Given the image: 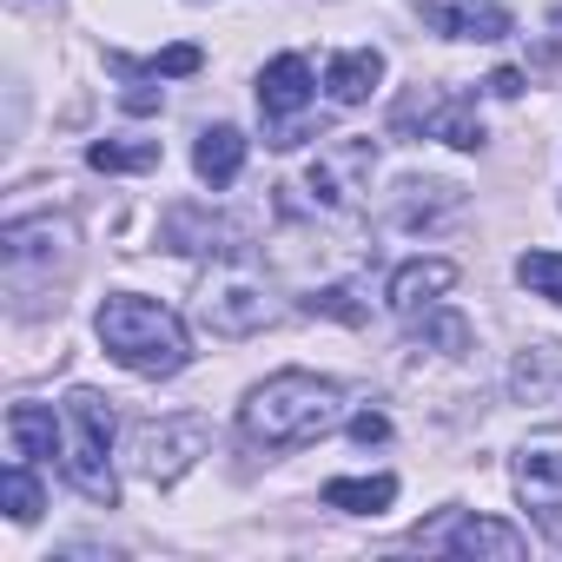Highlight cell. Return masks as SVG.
Masks as SVG:
<instances>
[{
    "label": "cell",
    "instance_id": "23",
    "mask_svg": "<svg viewBox=\"0 0 562 562\" xmlns=\"http://www.w3.org/2000/svg\"><path fill=\"white\" fill-rule=\"evenodd\" d=\"M351 437H358V443H384V437H391V417H384V411H364V417H351Z\"/></svg>",
    "mask_w": 562,
    "mask_h": 562
},
{
    "label": "cell",
    "instance_id": "15",
    "mask_svg": "<svg viewBox=\"0 0 562 562\" xmlns=\"http://www.w3.org/2000/svg\"><path fill=\"white\" fill-rule=\"evenodd\" d=\"M8 437H14V457H27V463H47L60 450V430H54L47 404H14L8 411Z\"/></svg>",
    "mask_w": 562,
    "mask_h": 562
},
{
    "label": "cell",
    "instance_id": "22",
    "mask_svg": "<svg viewBox=\"0 0 562 562\" xmlns=\"http://www.w3.org/2000/svg\"><path fill=\"white\" fill-rule=\"evenodd\" d=\"M424 338L443 345V351H463V345H470V325H463V318H430V325H417V345H424Z\"/></svg>",
    "mask_w": 562,
    "mask_h": 562
},
{
    "label": "cell",
    "instance_id": "9",
    "mask_svg": "<svg viewBox=\"0 0 562 562\" xmlns=\"http://www.w3.org/2000/svg\"><path fill=\"white\" fill-rule=\"evenodd\" d=\"M516 490L549 522V542H562V443H529L516 457Z\"/></svg>",
    "mask_w": 562,
    "mask_h": 562
},
{
    "label": "cell",
    "instance_id": "4",
    "mask_svg": "<svg viewBox=\"0 0 562 562\" xmlns=\"http://www.w3.org/2000/svg\"><path fill=\"white\" fill-rule=\"evenodd\" d=\"M205 443H212L205 417H166V424H146L139 430L133 463H139L146 483H179L192 470V457H205Z\"/></svg>",
    "mask_w": 562,
    "mask_h": 562
},
{
    "label": "cell",
    "instance_id": "20",
    "mask_svg": "<svg viewBox=\"0 0 562 562\" xmlns=\"http://www.w3.org/2000/svg\"><path fill=\"white\" fill-rule=\"evenodd\" d=\"M305 312H312V318H338V325H364V318H371V305H358V292H345V285L312 292Z\"/></svg>",
    "mask_w": 562,
    "mask_h": 562
},
{
    "label": "cell",
    "instance_id": "8",
    "mask_svg": "<svg viewBox=\"0 0 562 562\" xmlns=\"http://www.w3.org/2000/svg\"><path fill=\"white\" fill-rule=\"evenodd\" d=\"M417 542L424 549H457V555H529V536L522 529H509V522H496V516H450V522H430V529H417Z\"/></svg>",
    "mask_w": 562,
    "mask_h": 562
},
{
    "label": "cell",
    "instance_id": "13",
    "mask_svg": "<svg viewBox=\"0 0 562 562\" xmlns=\"http://www.w3.org/2000/svg\"><path fill=\"white\" fill-rule=\"evenodd\" d=\"M192 166H199V179H205L212 192L232 186L238 166H245V133H238V126H205L199 146H192Z\"/></svg>",
    "mask_w": 562,
    "mask_h": 562
},
{
    "label": "cell",
    "instance_id": "7",
    "mask_svg": "<svg viewBox=\"0 0 562 562\" xmlns=\"http://www.w3.org/2000/svg\"><path fill=\"white\" fill-rule=\"evenodd\" d=\"M199 312H205V325H212L218 338H251V331L271 318V305H265V285H258V278H245V271H232V278H212V285H205V299H199Z\"/></svg>",
    "mask_w": 562,
    "mask_h": 562
},
{
    "label": "cell",
    "instance_id": "1",
    "mask_svg": "<svg viewBox=\"0 0 562 562\" xmlns=\"http://www.w3.org/2000/svg\"><path fill=\"white\" fill-rule=\"evenodd\" d=\"M338 417H345V391L331 378H312V371H278V378H265L245 397V411H238L245 437L265 443V450H305L325 430H338Z\"/></svg>",
    "mask_w": 562,
    "mask_h": 562
},
{
    "label": "cell",
    "instance_id": "10",
    "mask_svg": "<svg viewBox=\"0 0 562 562\" xmlns=\"http://www.w3.org/2000/svg\"><path fill=\"white\" fill-rule=\"evenodd\" d=\"M258 106H265V120H285V113L312 106V67H305V54H278L258 74Z\"/></svg>",
    "mask_w": 562,
    "mask_h": 562
},
{
    "label": "cell",
    "instance_id": "11",
    "mask_svg": "<svg viewBox=\"0 0 562 562\" xmlns=\"http://www.w3.org/2000/svg\"><path fill=\"white\" fill-rule=\"evenodd\" d=\"M424 21L450 41H503L509 34V14L496 0H437V8H424Z\"/></svg>",
    "mask_w": 562,
    "mask_h": 562
},
{
    "label": "cell",
    "instance_id": "19",
    "mask_svg": "<svg viewBox=\"0 0 562 562\" xmlns=\"http://www.w3.org/2000/svg\"><path fill=\"white\" fill-rule=\"evenodd\" d=\"M516 278H522L536 299H555L562 305V251H522L516 258Z\"/></svg>",
    "mask_w": 562,
    "mask_h": 562
},
{
    "label": "cell",
    "instance_id": "17",
    "mask_svg": "<svg viewBox=\"0 0 562 562\" xmlns=\"http://www.w3.org/2000/svg\"><path fill=\"white\" fill-rule=\"evenodd\" d=\"M87 166H93V172H153V166H159V139H139V146L100 139V146H87Z\"/></svg>",
    "mask_w": 562,
    "mask_h": 562
},
{
    "label": "cell",
    "instance_id": "5",
    "mask_svg": "<svg viewBox=\"0 0 562 562\" xmlns=\"http://www.w3.org/2000/svg\"><path fill=\"white\" fill-rule=\"evenodd\" d=\"M391 126H397V133H417V126H424L430 139H450V146H463V153L483 146V120H476V106H470V100H443L437 87H411V93L397 100Z\"/></svg>",
    "mask_w": 562,
    "mask_h": 562
},
{
    "label": "cell",
    "instance_id": "16",
    "mask_svg": "<svg viewBox=\"0 0 562 562\" xmlns=\"http://www.w3.org/2000/svg\"><path fill=\"white\" fill-rule=\"evenodd\" d=\"M391 496H397V476H331L325 483V503L351 509V516H384Z\"/></svg>",
    "mask_w": 562,
    "mask_h": 562
},
{
    "label": "cell",
    "instance_id": "14",
    "mask_svg": "<svg viewBox=\"0 0 562 562\" xmlns=\"http://www.w3.org/2000/svg\"><path fill=\"white\" fill-rule=\"evenodd\" d=\"M378 80H384V54H371V47L338 54V60L325 67V87H331V100H338V106H364Z\"/></svg>",
    "mask_w": 562,
    "mask_h": 562
},
{
    "label": "cell",
    "instance_id": "24",
    "mask_svg": "<svg viewBox=\"0 0 562 562\" xmlns=\"http://www.w3.org/2000/svg\"><path fill=\"white\" fill-rule=\"evenodd\" d=\"M490 93H496V100H516V93H522V74H516V67H496V74H490Z\"/></svg>",
    "mask_w": 562,
    "mask_h": 562
},
{
    "label": "cell",
    "instance_id": "21",
    "mask_svg": "<svg viewBox=\"0 0 562 562\" xmlns=\"http://www.w3.org/2000/svg\"><path fill=\"white\" fill-rule=\"evenodd\" d=\"M205 67V54L192 47V41H179V47H166L159 60H153V74H166V80H186V74H199Z\"/></svg>",
    "mask_w": 562,
    "mask_h": 562
},
{
    "label": "cell",
    "instance_id": "18",
    "mask_svg": "<svg viewBox=\"0 0 562 562\" xmlns=\"http://www.w3.org/2000/svg\"><path fill=\"white\" fill-rule=\"evenodd\" d=\"M0 496H8V516H14V522H34V516H41V483H34V470H27V457L0 470Z\"/></svg>",
    "mask_w": 562,
    "mask_h": 562
},
{
    "label": "cell",
    "instance_id": "6",
    "mask_svg": "<svg viewBox=\"0 0 562 562\" xmlns=\"http://www.w3.org/2000/svg\"><path fill=\"white\" fill-rule=\"evenodd\" d=\"M371 166H378L371 139H338V146H325V153L312 159L305 186H312V199H318L325 212H351L358 192H364V179H371Z\"/></svg>",
    "mask_w": 562,
    "mask_h": 562
},
{
    "label": "cell",
    "instance_id": "12",
    "mask_svg": "<svg viewBox=\"0 0 562 562\" xmlns=\"http://www.w3.org/2000/svg\"><path fill=\"white\" fill-rule=\"evenodd\" d=\"M450 285H457V265H450V258H411V265L391 278V312H417V305H437Z\"/></svg>",
    "mask_w": 562,
    "mask_h": 562
},
{
    "label": "cell",
    "instance_id": "3",
    "mask_svg": "<svg viewBox=\"0 0 562 562\" xmlns=\"http://www.w3.org/2000/svg\"><path fill=\"white\" fill-rule=\"evenodd\" d=\"M106 450H113V404L100 391H74L67 397V483L87 503H120Z\"/></svg>",
    "mask_w": 562,
    "mask_h": 562
},
{
    "label": "cell",
    "instance_id": "2",
    "mask_svg": "<svg viewBox=\"0 0 562 562\" xmlns=\"http://www.w3.org/2000/svg\"><path fill=\"white\" fill-rule=\"evenodd\" d=\"M100 345H106L113 364H126V371H139V378H172V371H186V358H192L186 325H179L166 305L133 299V292H120V299L100 305Z\"/></svg>",
    "mask_w": 562,
    "mask_h": 562
}]
</instances>
